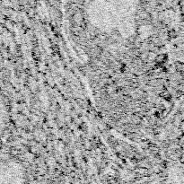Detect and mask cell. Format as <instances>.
<instances>
[{
  "label": "cell",
  "mask_w": 184,
  "mask_h": 184,
  "mask_svg": "<svg viewBox=\"0 0 184 184\" xmlns=\"http://www.w3.org/2000/svg\"><path fill=\"white\" fill-rule=\"evenodd\" d=\"M138 0H88L87 16L103 32L127 33L134 26Z\"/></svg>",
  "instance_id": "1"
},
{
  "label": "cell",
  "mask_w": 184,
  "mask_h": 184,
  "mask_svg": "<svg viewBox=\"0 0 184 184\" xmlns=\"http://www.w3.org/2000/svg\"><path fill=\"white\" fill-rule=\"evenodd\" d=\"M141 184H184V171L179 168L172 167L159 180Z\"/></svg>",
  "instance_id": "2"
},
{
  "label": "cell",
  "mask_w": 184,
  "mask_h": 184,
  "mask_svg": "<svg viewBox=\"0 0 184 184\" xmlns=\"http://www.w3.org/2000/svg\"><path fill=\"white\" fill-rule=\"evenodd\" d=\"M6 119H7V111L5 101L3 99L2 94L0 93V137L5 130L6 125Z\"/></svg>",
  "instance_id": "3"
}]
</instances>
